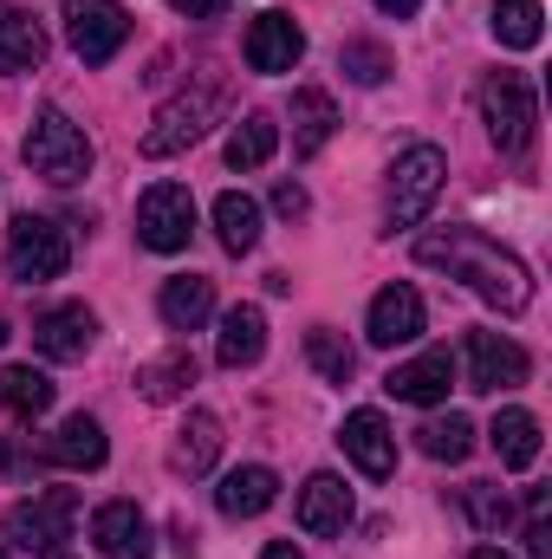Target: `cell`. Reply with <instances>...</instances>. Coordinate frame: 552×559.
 Returning a JSON list of instances; mask_svg holds the SVG:
<instances>
[{
    "label": "cell",
    "instance_id": "cell-1",
    "mask_svg": "<svg viewBox=\"0 0 552 559\" xmlns=\"http://www.w3.org/2000/svg\"><path fill=\"white\" fill-rule=\"evenodd\" d=\"M416 261L422 267H448L455 280H468L488 306H501V312H527L533 306V274L507 254V248H494L481 228H435V235H422L416 241Z\"/></svg>",
    "mask_w": 552,
    "mask_h": 559
},
{
    "label": "cell",
    "instance_id": "cell-2",
    "mask_svg": "<svg viewBox=\"0 0 552 559\" xmlns=\"http://www.w3.org/2000/svg\"><path fill=\"white\" fill-rule=\"evenodd\" d=\"M20 156H26L33 176H46V182H59V189H72V182L92 176V138H85L59 105H46V111L33 118V131H26V143H20Z\"/></svg>",
    "mask_w": 552,
    "mask_h": 559
},
{
    "label": "cell",
    "instance_id": "cell-3",
    "mask_svg": "<svg viewBox=\"0 0 552 559\" xmlns=\"http://www.w3.org/2000/svg\"><path fill=\"white\" fill-rule=\"evenodd\" d=\"M221 105H228V85H221V79H195L189 92H176V98L156 111V124L143 131V156H176V150L202 143V131L221 118Z\"/></svg>",
    "mask_w": 552,
    "mask_h": 559
},
{
    "label": "cell",
    "instance_id": "cell-4",
    "mask_svg": "<svg viewBox=\"0 0 552 559\" xmlns=\"http://www.w3.org/2000/svg\"><path fill=\"white\" fill-rule=\"evenodd\" d=\"M442 182H448V156L435 150V143H410L397 163H391V195H384V222L391 228H416L429 209H435V195H442Z\"/></svg>",
    "mask_w": 552,
    "mask_h": 559
},
{
    "label": "cell",
    "instance_id": "cell-5",
    "mask_svg": "<svg viewBox=\"0 0 552 559\" xmlns=\"http://www.w3.org/2000/svg\"><path fill=\"white\" fill-rule=\"evenodd\" d=\"M65 267H72L65 228L46 222V215H13V228H7V274L26 280V286H46V280H59Z\"/></svg>",
    "mask_w": 552,
    "mask_h": 559
},
{
    "label": "cell",
    "instance_id": "cell-6",
    "mask_svg": "<svg viewBox=\"0 0 552 559\" xmlns=\"http://www.w3.org/2000/svg\"><path fill=\"white\" fill-rule=\"evenodd\" d=\"M72 521H79V495L72 488H39L33 501L7 508V540L20 554H52L72 540Z\"/></svg>",
    "mask_w": 552,
    "mask_h": 559
},
{
    "label": "cell",
    "instance_id": "cell-7",
    "mask_svg": "<svg viewBox=\"0 0 552 559\" xmlns=\"http://www.w3.org/2000/svg\"><path fill=\"white\" fill-rule=\"evenodd\" d=\"M481 118H488V138L507 156H520L533 143V124H540V98H533V85L520 72H494L481 85Z\"/></svg>",
    "mask_w": 552,
    "mask_h": 559
},
{
    "label": "cell",
    "instance_id": "cell-8",
    "mask_svg": "<svg viewBox=\"0 0 552 559\" xmlns=\"http://www.w3.org/2000/svg\"><path fill=\"white\" fill-rule=\"evenodd\" d=\"M195 235V195L182 182H156L137 202V241L149 254H182Z\"/></svg>",
    "mask_w": 552,
    "mask_h": 559
},
{
    "label": "cell",
    "instance_id": "cell-9",
    "mask_svg": "<svg viewBox=\"0 0 552 559\" xmlns=\"http://www.w3.org/2000/svg\"><path fill=\"white\" fill-rule=\"evenodd\" d=\"M65 39L85 66H105L131 39V13L118 0H65Z\"/></svg>",
    "mask_w": 552,
    "mask_h": 559
},
{
    "label": "cell",
    "instance_id": "cell-10",
    "mask_svg": "<svg viewBox=\"0 0 552 559\" xmlns=\"http://www.w3.org/2000/svg\"><path fill=\"white\" fill-rule=\"evenodd\" d=\"M527 371H533V358H527L514 338H501V332H468V391L501 397V391H520Z\"/></svg>",
    "mask_w": 552,
    "mask_h": 559
},
{
    "label": "cell",
    "instance_id": "cell-11",
    "mask_svg": "<svg viewBox=\"0 0 552 559\" xmlns=\"http://www.w3.org/2000/svg\"><path fill=\"white\" fill-rule=\"evenodd\" d=\"M299 59H305V33H299L292 13H261V20L248 26V66H254V72L279 79V72H292Z\"/></svg>",
    "mask_w": 552,
    "mask_h": 559
},
{
    "label": "cell",
    "instance_id": "cell-12",
    "mask_svg": "<svg viewBox=\"0 0 552 559\" xmlns=\"http://www.w3.org/2000/svg\"><path fill=\"white\" fill-rule=\"evenodd\" d=\"M92 540H98V554L105 559H149L156 554L149 521H143L137 501H105V508L92 514Z\"/></svg>",
    "mask_w": 552,
    "mask_h": 559
},
{
    "label": "cell",
    "instance_id": "cell-13",
    "mask_svg": "<svg viewBox=\"0 0 552 559\" xmlns=\"http://www.w3.org/2000/svg\"><path fill=\"white\" fill-rule=\"evenodd\" d=\"M33 345H39L46 358L72 365V358H85V352L98 345V312H92V306H52V312L33 325Z\"/></svg>",
    "mask_w": 552,
    "mask_h": 559
},
{
    "label": "cell",
    "instance_id": "cell-14",
    "mask_svg": "<svg viewBox=\"0 0 552 559\" xmlns=\"http://www.w3.org/2000/svg\"><path fill=\"white\" fill-rule=\"evenodd\" d=\"M422 319H429V312H422V293H416V286H384V293L371 299L364 338L384 345V352H391V345H410L416 332H422Z\"/></svg>",
    "mask_w": 552,
    "mask_h": 559
},
{
    "label": "cell",
    "instance_id": "cell-15",
    "mask_svg": "<svg viewBox=\"0 0 552 559\" xmlns=\"http://www.w3.org/2000/svg\"><path fill=\"white\" fill-rule=\"evenodd\" d=\"M338 442H345V455H351L371 481H391V468H397V436H391V423L377 417V411H351Z\"/></svg>",
    "mask_w": 552,
    "mask_h": 559
},
{
    "label": "cell",
    "instance_id": "cell-16",
    "mask_svg": "<svg viewBox=\"0 0 552 559\" xmlns=\"http://www.w3.org/2000/svg\"><path fill=\"white\" fill-rule=\"evenodd\" d=\"M261 352H267V312L261 306H228L221 332H215V358L228 371H248V365H261Z\"/></svg>",
    "mask_w": 552,
    "mask_h": 559
},
{
    "label": "cell",
    "instance_id": "cell-17",
    "mask_svg": "<svg viewBox=\"0 0 552 559\" xmlns=\"http://www.w3.org/2000/svg\"><path fill=\"white\" fill-rule=\"evenodd\" d=\"M448 384H455V358H448V352H422V358L397 365V371L384 378V391H391L397 404H442Z\"/></svg>",
    "mask_w": 552,
    "mask_h": 559
},
{
    "label": "cell",
    "instance_id": "cell-18",
    "mask_svg": "<svg viewBox=\"0 0 552 559\" xmlns=\"http://www.w3.org/2000/svg\"><path fill=\"white\" fill-rule=\"evenodd\" d=\"M156 312H163V325H169V332H202V325H208V312H215V280H202V274L163 280Z\"/></svg>",
    "mask_w": 552,
    "mask_h": 559
},
{
    "label": "cell",
    "instance_id": "cell-19",
    "mask_svg": "<svg viewBox=\"0 0 552 559\" xmlns=\"http://www.w3.org/2000/svg\"><path fill=\"white\" fill-rule=\"evenodd\" d=\"M274 501H279V475L274 468H261V462L221 475V488H215V508H221L228 521H254V514H267Z\"/></svg>",
    "mask_w": 552,
    "mask_h": 559
},
{
    "label": "cell",
    "instance_id": "cell-20",
    "mask_svg": "<svg viewBox=\"0 0 552 559\" xmlns=\"http://www.w3.org/2000/svg\"><path fill=\"white\" fill-rule=\"evenodd\" d=\"M105 455H111V442H105V423L98 417H65L52 429V442H46V462H59V468H105Z\"/></svg>",
    "mask_w": 552,
    "mask_h": 559
},
{
    "label": "cell",
    "instance_id": "cell-21",
    "mask_svg": "<svg viewBox=\"0 0 552 559\" xmlns=\"http://www.w3.org/2000/svg\"><path fill=\"white\" fill-rule=\"evenodd\" d=\"M345 521H351V488L338 475H312L299 488V527L305 534H345Z\"/></svg>",
    "mask_w": 552,
    "mask_h": 559
},
{
    "label": "cell",
    "instance_id": "cell-22",
    "mask_svg": "<svg viewBox=\"0 0 552 559\" xmlns=\"http://www.w3.org/2000/svg\"><path fill=\"white\" fill-rule=\"evenodd\" d=\"M39 59H46L39 20H33L26 7L0 0V72H39Z\"/></svg>",
    "mask_w": 552,
    "mask_h": 559
},
{
    "label": "cell",
    "instance_id": "cell-23",
    "mask_svg": "<svg viewBox=\"0 0 552 559\" xmlns=\"http://www.w3.org/2000/svg\"><path fill=\"white\" fill-rule=\"evenodd\" d=\"M215 455H221V417L189 411V423H182L176 442H169V468H176V475H208Z\"/></svg>",
    "mask_w": 552,
    "mask_h": 559
},
{
    "label": "cell",
    "instance_id": "cell-24",
    "mask_svg": "<svg viewBox=\"0 0 552 559\" xmlns=\"http://www.w3.org/2000/svg\"><path fill=\"white\" fill-rule=\"evenodd\" d=\"M338 131V105L325 98V92H312V85H299L292 92V150L299 156H319L325 143Z\"/></svg>",
    "mask_w": 552,
    "mask_h": 559
},
{
    "label": "cell",
    "instance_id": "cell-25",
    "mask_svg": "<svg viewBox=\"0 0 552 559\" xmlns=\"http://www.w3.org/2000/svg\"><path fill=\"white\" fill-rule=\"evenodd\" d=\"M0 411L20 417V423L46 417L52 411V378L33 371V365H0Z\"/></svg>",
    "mask_w": 552,
    "mask_h": 559
},
{
    "label": "cell",
    "instance_id": "cell-26",
    "mask_svg": "<svg viewBox=\"0 0 552 559\" xmlns=\"http://www.w3.org/2000/svg\"><path fill=\"white\" fill-rule=\"evenodd\" d=\"M488 436H494L501 468H533V462H540V417H533V411H501Z\"/></svg>",
    "mask_w": 552,
    "mask_h": 559
},
{
    "label": "cell",
    "instance_id": "cell-27",
    "mask_svg": "<svg viewBox=\"0 0 552 559\" xmlns=\"http://www.w3.org/2000/svg\"><path fill=\"white\" fill-rule=\"evenodd\" d=\"M215 235H221V248H228V254H248V248L261 241V202H254V195H241V189L215 195Z\"/></svg>",
    "mask_w": 552,
    "mask_h": 559
},
{
    "label": "cell",
    "instance_id": "cell-28",
    "mask_svg": "<svg viewBox=\"0 0 552 559\" xmlns=\"http://www.w3.org/2000/svg\"><path fill=\"white\" fill-rule=\"evenodd\" d=\"M488 26H494V39H501V46L533 52V46H540V33H547V7H540V0H494Z\"/></svg>",
    "mask_w": 552,
    "mask_h": 559
},
{
    "label": "cell",
    "instance_id": "cell-29",
    "mask_svg": "<svg viewBox=\"0 0 552 559\" xmlns=\"http://www.w3.org/2000/svg\"><path fill=\"white\" fill-rule=\"evenodd\" d=\"M416 449L429 455V462H468L475 455V423L468 417H429L422 429H416Z\"/></svg>",
    "mask_w": 552,
    "mask_h": 559
},
{
    "label": "cell",
    "instance_id": "cell-30",
    "mask_svg": "<svg viewBox=\"0 0 552 559\" xmlns=\"http://www.w3.org/2000/svg\"><path fill=\"white\" fill-rule=\"evenodd\" d=\"M189 384H195V358H189V352H163V358H149L137 371V391L149 404H176Z\"/></svg>",
    "mask_w": 552,
    "mask_h": 559
},
{
    "label": "cell",
    "instance_id": "cell-31",
    "mask_svg": "<svg viewBox=\"0 0 552 559\" xmlns=\"http://www.w3.org/2000/svg\"><path fill=\"white\" fill-rule=\"evenodd\" d=\"M274 150H279V124L267 111H248V118L235 124V138H228V169H261Z\"/></svg>",
    "mask_w": 552,
    "mask_h": 559
},
{
    "label": "cell",
    "instance_id": "cell-32",
    "mask_svg": "<svg viewBox=\"0 0 552 559\" xmlns=\"http://www.w3.org/2000/svg\"><path fill=\"white\" fill-rule=\"evenodd\" d=\"M305 358H312V371H319L325 384H345V378H351V365H358V358H351V345H345L332 325H312V332H305Z\"/></svg>",
    "mask_w": 552,
    "mask_h": 559
},
{
    "label": "cell",
    "instance_id": "cell-33",
    "mask_svg": "<svg viewBox=\"0 0 552 559\" xmlns=\"http://www.w3.org/2000/svg\"><path fill=\"white\" fill-rule=\"evenodd\" d=\"M338 66H345L358 85H384V79H391V52H384V46H371V39H345Z\"/></svg>",
    "mask_w": 552,
    "mask_h": 559
},
{
    "label": "cell",
    "instance_id": "cell-34",
    "mask_svg": "<svg viewBox=\"0 0 552 559\" xmlns=\"http://www.w3.org/2000/svg\"><path fill=\"white\" fill-rule=\"evenodd\" d=\"M468 514H475V527H481V534H494V527H507V521H514V508H507V495H501L494 481H475V488H468Z\"/></svg>",
    "mask_w": 552,
    "mask_h": 559
},
{
    "label": "cell",
    "instance_id": "cell-35",
    "mask_svg": "<svg viewBox=\"0 0 552 559\" xmlns=\"http://www.w3.org/2000/svg\"><path fill=\"white\" fill-rule=\"evenodd\" d=\"M274 209L286 222H299V215H305V189H299V182H274Z\"/></svg>",
    "mask_w": 552,
    "mask_h": 559
},
{
    "label": "cell",
    "instance_id": "cell-36",
    "mask_svg": "<svg viewBox=\"0 0 552 559\" xmlns=\"http://www.w3.org/2000/svg\"><path fill=\"white\" fill-rule=\"evenodd\" d=\"M176 13H195V20H221L228 13V0H169Z\"/></svg>",
    "mask_w": 552,
    "mask_h": 559
},
{
    "label": "cell",
    "instance_id": "cell-37",
    "mask_svg": "<svg viewBox=\"0 0 552 559\" xmlns=\"http://www.w3.org/2000/svg\"><path fill=\"white\" fill-rule=\"evenodd\" d=\"M377 7H384L391 20H410V13H422V0H377Z\"/></svg>",
    "mask_w": 552,
    "mask_h": 559
},
{
    "label": "cell",
    "instance_id": "cell-38",
    "mask_svg": "<svg viewBox=\"0 0 552 559\" xmlns=\"http://www.w3.org/2000/svg\"><path fill=\"white\" fill-rule=\"evenodd\" d=\"M261 559H299V547H292V540H274V547H267Z\"/></svg>",
    "mask_w": 552,
    "mask_h": 559
},
{
    "label": "cell",
    "instance_id": "cell-39",
    "mask_svg": "<svg viewBox=\"0 0 552 559\" xmlns=\"http://www.w3.org/2000/svg\"><path fill=\"white\" fill-rule=\"evenodd\" d=\"M468 559H507V554H501V547H475Z\"/></svg>",
    "mask_w": 552,
    "mask_h": 559
},
{
    "label": "cell",
    "instance_id": "cell-40",
    "mask_svg": "<svg viewBox=\"0 0 552 559\" xmlns=\"http://www.w3.org/2000/svg\"><path fill=\"white\" fill-rule=\"evenodd\" d=\"M0 345H7V319H0Z\"/></svg>",
    "mask_w": 552,
    "mask_h": 559
},
{
    "label": "cell",
    "instance_id": "cell-41",
    "mask_svg": "<svg viewBox=\"0 0 552 559\" xmlns=\"http://www.w3.org/2000/svg\"><path fill=\"white\" fill-rule=\"evenodd\" d=\"M0 559H7V554H0Z\"/></svg>",
    "mask_w": 552,
    "mask_h": 559
}]
</instances>
